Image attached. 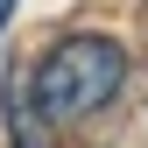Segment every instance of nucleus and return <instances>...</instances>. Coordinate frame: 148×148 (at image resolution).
<instances>
[{
    "label": "nucleus",
    "instance_id": "f257e3e1",
    "mask_svg": "<svg viewBox=\"0 0 148 148\" xmlns=\"http://www.w3.org/2000/svg\"><path fill=\"white\" fill-rule=\"evenodd\" d=\"M120 85H127V49L113 42V35H64V42L35 64V78H28L35 113H42L49 127H71V120L106 113V106L120 99Z\"/></svg>",
    "mask_w": 148,
    "mask_h": 148
},
{
    "label": "nucleus",
    "instance_id": "f03ea898",
    "mask_svg": "<svg viewBox=\"0 0 148 148\" xmlns=\"http://www.w3.org/2000/svg\"><path fill=\"white\" fill-rule=\"evenodd\" d=\"M7 21H14V0H0V28H7Z\"/></svg>",
    "mask_w": 148,
    "mask_h": 148
}]
</instances>
